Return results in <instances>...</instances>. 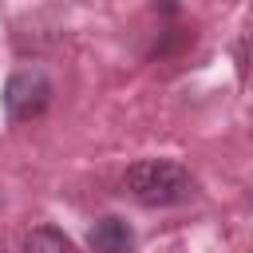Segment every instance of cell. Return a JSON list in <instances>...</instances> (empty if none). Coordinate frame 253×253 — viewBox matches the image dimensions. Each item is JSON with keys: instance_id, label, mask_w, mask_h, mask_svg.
Wrapping results in <instances>:
<instances>
[{"instance_id": "6da1fadb", "label": "cell", "mask_w": 253, "mask_h": 253, "mask_svg": "<svg viewBox=\"0 0 253 253\" xmlns=\"http://www.w3.org/2000/svg\"><path fill=\"white\" fill-rule=\"evenodd\" d=\"M123 190L142 206H178L194 194V178L186 166H178L170 158H142L126 170Z\"/></svg>"}, {"instance_id": "7a4b0ae2", "label": "cell", "mask_w": 253, "mask_h": 253, "mask_svg": "<svg viewBox=\"0 0 253 253\" xmlns=\"http://www.w3.org/2000/svg\"><path fill=\"white\" fill-rule=\"evenodd\" d=\"M47 103H51V83H47V75L40 67L16 71L8 79V87H4V111H8L12 123H28V119L43 115Z\"/></svg>"}, {"instance_id": "3957f363", "label": "cell", "mask_w": 253, "mask_h": 253, "mask_svg": "<svg viewBox=\"0 0 253 253\" xmlns=\"http://www.w3.org/2000/svg\"><path fill=\"white\" fill-rule=\"evenodd\" d=\"M87 245L95 253H134V233H130V225L123 217H103L87 233Z\"/></svg>"}, {"instance_id": "277c9868", "label": "cell", "mask_w": 253, "mask_h": 253, "mask_svg": "<svg viewBox=\"0 0 253 253\" xmlns=\"http://www.w3.org/2000/svg\"><path fill=\"white\" fill-rule=\"evenodd\" d=\"M20 249H24V253H75L71 237L59 233L55 225H36V229H28Z\"/></svg>"}]
</instances>
